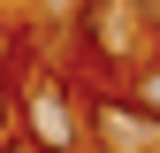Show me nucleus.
I'll list each match as a JSON object with an SVG mask.
<instances>
[{"label": "nucleus", "instance_id": "f257e3e1", "mask_svg": "<svg viewBox=\"0 0 160 153\" xmlns=\"http://www.w3.org/2000/svg\"><path fill=\"white\" fill-rule=\"evenodd\" d=\"M15 84V130L38 145V153H92V123H84V92L61 61H31V69H8Z\"/></svg>", "mask_w": 160, "mask_h": 153}, {"label": "nucleus", "instance_id": "f03ea898", "mask_svg": "<svg viewBox=\"0 0 160 153\" xmlns=\"http://www.w3.org/2000/svg\"><path fill=\"white\" fill-rule=\"evenodd\" d=\"M160 46V8L152 0H84L76 8V54L92 69H137Z\"/></svg>", "mask_w": 160, "mask_h": 153}, {"label": "nucleus", "instance_id": "7ed1b4c3", "mask_svg": "<svg viewBox=\"0 0 160 153\" xmlns=\"http://www.w3.org/2000/svg\"><path fill=\"white\" fill-rule=\"evenodd\" d=\"M84 123H92V153H160V115L130 92L84 100Z\"/></svg>", "mask_w": 160, "mask_h": 153}, {"label": "nucleus", "instance_id": "20e7f679", "mask_svg": "<svg viewBox=\"0 0 160 153\" xmlns=\"http://www.w3.org/2000/svg\"><path fill=\"white\" fill-rule=\"evenodd\" d=\"M130 100H145V107L160 115V46H152V54H145L137 69H130Z\"/></svg>", "mask_w": 160, "mask_h": 153}, {"label": "nucleus", "instance_id": "39448f33", "mask_svg": "<svg viewBox=\"0 0 160 153\" xmlns=\"http://www.w3.org/2000/svg\"><path fill=\"white\" fill-rule=\"evenodd\" d=\"M15 138H23V130H15V84L0 76V145H15Z\"/></svg>", "mask_w": 160, "mask_h": 153}]
</instances>
